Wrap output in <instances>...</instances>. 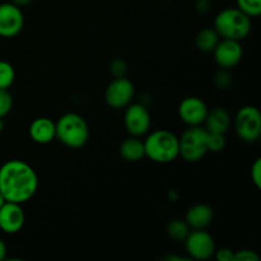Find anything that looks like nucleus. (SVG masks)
Instances as JSON below:
<instances>
[{
    "mask_svg": "<svg viewBox=\"0 0 261 261\" xmlns=\"http://www.w3.org/2000/svg\"><path fill=\"white\" fill-rule=\"evenodd\" d=\"M168 196H170L171 200L175 201L176 199H177V193H176L175 190H171V191H170V194H168Z\"/></svg>",
    "mask_w": 261,
    "mask_h": 261,
    "instance_id": "obj_33",
    "label": "nucleus"
},
{
    "mask_svg": "<svg viewBox=\"0 0 261 261\" xmlns=\"http://www.w3.org/2000/svg\"><path fill=\"white\" fill-rule=\"evenodd\" d=\"M38 189V176L28 163L10 160L0 167V193L7 201L22 205L35 196Z\"/></svg>",
    "mask_w": 261,
    "mask_h": 261,
    "instance_id": "obj_1",
    "label": "nucleus"
},
{
    "mask_svg": "<svg viewBox=\"0 0 261 261\" xmlns=\"http://www.w3.org/2000/svg\"><path fill=\"white\" fill-rule=\"evenodd\" d=\"M180 157L189 163H195L203 160L208 153V132L205 127L189 126L178 138Z\"/></svg>",
    "mask_w": 261,
    "mask_h": 261,
    "instance_id": "obj_5",
    "label": "nucleus"
},
{
    "mask_svg": "<svg viewBox=\"0 0 261 261\" xmlns=\"http://www.w3.org/2000/svg\"><path fill=\"white\" fill-rule=\"evenodd\" d=\"M145 157L155 163H171L180 154L178 138L168 130H155L144 140Z\"/></svg>",
    "mask_w": 261,
    "mask_h": 261,
    "instance_id": "obj_2",
    "label": "nucleus"
},
{
    "mask_svg": "<svg viewBox=\"0 0 261 261\" xmlns=\"http://www.w3.org/2000/svg\"><path fill=\"white\" fill-rule=\"evenodd\" d=\"M7 254H8L7 245H5V242L3 241L2 239H0V261L5 260V257H7Z\"/></svg>",
    "mask_w": 261,
    "mask_h": 261,
    "instance_id": "obj_30",
    "label": "nucleus"
},
{
    "mask_svg": "<svg viewBox=\"0 0 261 261\" xmlns=\"http://www.w3.org/2000/svg\"><path fill=\"white\" fill-rule=\"evenodd\" d=\"M204 124H205L206 132L226 134L227 130L231 126V115L223 107H216L208 111Z\"/></svg>",
    "mask_w": 261,
    "mask_h": 261,
    "instance_id": "obj_16",
    "label": "nucleus"
},
{
    "mask_svg": "<svg viewBox=\"0 0 261 261\" xmlns=\"http://www.w3.org/2000/svg\"><path fill=\"white\" fill-rule=\"evenodd\" d=\"M163 260H168V261H186L189 260L188 257H184V256H178V255H166V256L162 257Z\"/></svg>",
    "mask_w": 261,
    "mask_h": 261,
    "instance_id": "obj_31",
    "label": "nucleus"
},
{
    "mask_svg": "<svg viewBox=\"0 0 261 261\" xmlns=\"http://www.w3.org/2000/svg\"><path fill=\"white\" fill-rule=\"evenodd\" d=\"M13 107V97L8 89H0V117L4 119Z\"/></svg>",
    "mask_w": 261,
    "mask_h": 261,
    "instance_id": "obj_23",
    "label": "nucleus"
},
{
    "mask_svg": "<svg viewBox=\"0 0 261 261\" xmlns=\"http://www.w3.org/2000/svg\"><path fill=\"white\" fill-rule=\"evenodd\" d=\"M226 147V137L224 134L208 132V152H221Z\"/></svg>",
    "mask_w": 261,
    "mask_h": 261,
    "instance_id": "obj_22",
    "label": "nucleus"
},
{
    "mask_svg": "<svg viewBox=\"0 0 261 261\" xmlns=\"http://www.w3.org/2000/svg\"><path fill=\"white\" fill-rule=\"evenodd\" d=\"M214 82H216V84L218 88L226 89V88H228L229 84L232 83V76H231V74L228 73V70H227V69H222L221 71H218V73H217Z\"/></svg>",
    "mask_w": 261,
    "mask_h": 261,
    "instance_id": "obj_26",
    "label": "nucleus"
},
{
    "mask_svg": "<svg viewBox=\"0 0 261 261\" xmlns=\"http://www.w3.org/2000/svg\"><path fill=\"white\" fill-rule=\"evenodd\" d=\"M33 0H12V3H14L15 5H18V7H23V5H28L31 4Z\"/></svg>",
    "mask_w": 261,
    "mask_h": 261,
    "instance_id": "obj_32",
    "label": "nucleus"
},
{
    "mask_svg": "<svg viewBox=\"0 0 261 261\" xmlns=\"http://www.w3.org/2000/svg\"><path fill=\"white\" fill-rule=\"evenodd\" d=\"M208 106L199 97H186L178 106L180 119L189 126H200L205 121L208 114Z\"/></svg>",
    "mask_w": 261,
    "mask_h": 261,
    "instance_id": "obj_12",
    "label": "nucleus"
},
{
    "mask_svg": "<svg viewBox=\"0 0 261 261\" xmlns=\"http://www.w3.org/2000/svg\"><path fill=\"white\" fill-rule=\"evenodd\" d=\"M213 53L214 60L218 64V66H221L222 69H227V70L234 68L241 61L242 55H244V50H242L240 41L227 40V38L219 40Z\"/></svg>",
    "mask_w": 261,
    "mask_h": 261,
    "instance_id": "obj_11",
    "label": "nucleus"
},
{
    "mask_svg": "<svg viewBox=\"0 0 261 261\" xmlns=\"http://www.w3.org/2000/svg\"><path fill=\"white\" fill-rule=\"evenodd\" d=\"M237 8L250 18L261 14V0H236Z\"/></svg>",
    "mask_w": 261,
    "mask_h": 261,
    "instance_id": "obj_21",
    "label": "nucleus"
},
{
    "mask_svg": "<svg viewBox=\"0 0 261 261\" xmlns=\"http://www.w3.org/2000/svg\"><path fill=\"white\" fill-rule=\"evenodd\" d=\"M260 256L252 250H239V251H234L233 255V261H259Z\"/></svg>",
    "mask_w": 261,
    "mask_h": 261,
    "instance_id": "obj_25",
    "label": "nucleus"
},
{
    "mask_svg": "<svg viewBox=\"0 0 261 261\" xmlns=\"http://www.w3.org/2000/svg\"><path fill=\"white\" fill-rule=\"evenodd\" d=\"M219 42V35L214 28H204L195 37V46L203 53H212Z\"/></svg>",
    "mask_w": 261,
    "mask_h": 261,
    "instance_id": "obj_18",
    "label": "nucleus"
},
{
    "mask_svg": "<svg viewBox=\"0 0 261 261\" xmlns=\"http://www.w3.org/2000/svg\"><path fill=\"white\" fill-rule=\"evenodd\" d=\"M25 214L18 203L5 201L0 208V229L7 234L18 233L23 228Z\"/></svg>",
    "mask_w": 261,
    "mask_h": 261,
    "instance_id": "obj_13",
    "label": "nucleus"
},
{
    "mask_svg": "<svg viewBox=\"0 0 261 261\" xmlns=\"http://www.w3.org/2000/svg\"><path fill=\"white\" fill-rule=\"evenodd\" d=\"M28 133L31 139L37 144H48L56 139L55 122L48 117H38L31 122Z\"/></svg>",
    "mask_w": 261,
    "mask_h": 261,
    "instance_id": "obj_14",
    "label": "nucleus"
},
{
    "mask_svg": "<svg viewBox=\"0 0 261 261\" xmlns=\"http://www.w3.org/2000/svg\"><path fill=\"white\" fill-rule=\"evenodd\" d=\"M135 94L134 84L130 79L115 78L105 91V101L112 109H124L133 101Z\"/></svg>",
    "mask_w": 261,
    "mask_h": 261,
    "instance_id": "obj_9",
    "label": "nucleus"
},
{
    "mask_svg": "<svg viewBox=\"0 0 261 261\" xmlns=\"http://www.w3.org/2000/svg\"><path fill=\"white\" fill-rule=\"evenodd\" d=\"M233 250L227 249V247H222L218 250L216 249V252H214V256L218 261H233Z\"/></svg>",
    "mask_w": 261,
    "mask_h": 261,
    "instance_id": "obj_28",
    "label": "nucleus"
},
{
    "mask_svg": "<svg viewBox=\"0 0 261 261\" xmlns=\"http://www.w3.org/2000/svg\"><path fill=\"white\" fill-rule=\"evenodd\" d=\"M185 250L190 259L204 261L214 256L216 242L205 229H193L186 236Z\"/></svg>",
    "mask_w": 261,
    "mask_h": 261,
    "instance_id": "obj_7",
    "label": "nucleus"
},
{
    "mask_svg": "<svg viewBox=\"0 0 261 261\" xmlns=\"http://www.w3.org/2000/svg\"><path fill=\"white\" fill-rule=\"evenodd\" d=\"M214 30L219 37L242 41L251 32V18L239 8H228L217 14Z\"/></svg>",
    "mask_w": 261,
    "mask_h": 261,
    "instance_id": "obj_3",
    "label": "nucleus"
},
{
    "mask_svg": "<svg viewBox=\"0 0 261 261\" xmlns=\"http://www.w3.org/2000/svg\"><path fill=\"white\" fill-rule=\"evenodd\" d=\"M237 137L246 143H255L261 135V114L255 106H244L234 116Z\"/></svg>",
    "mask_w": 261,
    "mask_h": 261,
    "instance_id": "obj_6",
    "label": "nucleus"
},
{
    "mask_svg": "<svg viewBox=\"0 0 261 261\" xmlns=\"http://www.w3.org/2000/svg\"><path fill=\"white\" fill-rule=\"evenodd\" d=\"M56 138L73 149L84 147L89 139V127L86 120L75 112L63 115L55 122Z\"/></svg>",
    "mask_w": 261,
    "mask_h": 261,
    "instance_id": "obj_4",
    "label": "nucleus"
},
{
    "mask_svg": "<svg viewBox=\"0 0 261 261\" xmlns=\"http://www.w3.org/2000/svg\"><path fill=\"white\" fill-rule=\"evenodd\" d=\"M190 232V227L185 219H173L167 224V233L175 241H184Z\"/></svg>",
    "mask_w": 261,
    "mask_h": 261,
    "instance_id": "obj_19",
    "label": "nucleus"
},
{
    "mask_svg": "<svg viewBox=\"0 0 261 261\" xmlns=\"http://www.w3.org/2000/svg\"><path fill=\"white\" fill-rule=\"evenodd\" d=\"M110 71H111V74L115 76V78H121V76H125V74H126L127 71L126 63L120 58L115 59V60H112L111 64H110Z\"/></svg>",
    "mask_w": 261,
    "mask_h": 261,
    "instance_id": "obj_24",
    "label": "nucleus"
},
{
    "mask_svg": "<svg viewBox=\"0 0 261 261\" xmlns=\"http://www.w3.org/2000/svg\"><path fill=\"white\" fill-rule=\"evenodd\" d=\"M4 126H5V122H4V120H3L2 117H0V133L3 132V129H4Z\"/></svg>",
    "mask_w": 261,
    "mask_h": 261,
    "instance_id": "obj_35",
    "label": "nucleus"
},
{
    "mask_svg": "<svg viewBox=\"0 0 261 261\" xmlns=\"http://www.w3.org/2000/svg\"><path fill=\"white\" fill-rule=\"evenodd\" d=\"M152 119L147 106L142 103L127 105L124 114V125L132 137H143L150 129Z\"/></svg>",
    "mask_w": 261,
    "mask_h": 261,
    "instance_id": "obj_8",
    "label": "nucleus"
},
{
    "mask_svg": "<svg viewBox=\"0 0 261 261\" xmlns=\"http://www.w3.org/2000/svg\"><path fill=\"white\" fill-rule=\"evenodd\" d=\"M120 154L127 162H138L145 157L144 142L139 137H130L120 145Z\"/></svg>",
    "mask_w": 261,
    "mask_h": 261,
    "instance_id": "obj_17",
    "label": "nucleus"
},
{
    "mask_svg": "<svg viewBox=\"0 0 261 261\" xmlns=\"http://www.w3.org/2000/svg\"><path fill=\"white\" fill-rule=\"evenodd\" d=\"M209 0H198L196 2V9L200 13H205L209 9Z\"/></svg>",
    "mask_w": 261,
    "mask_h": 261,
    "instance_id": "obj_29",
    "label": "nucleus"
},
{
    "mask_svg": "<svg viewBox=\"0 0 261 261\" xmlns=\"http://www.w3.org/2000/svg\"><path fill=\"white\" fill-rule=\"evenodd\" d=\"M251 180L255 188L261 189V158H256L251 166Z\"/></svg>",
    "mask_w": 261,
    "mask_h": 261,
    "instance_id": "obj_27",
    "label": "nucleus"
},
{
    "mask_svg": "<svg viewBox=\"0 0 261 261\" xmlns=\"http://www.w3.org/2000/svg\"><path fill=\"white\" fill-rule=\"evenodd\" d=\"M15 79V71L12 64L0 60V89H8Z\"/></svg>",
    "mask_w": 261,
    "mask_h": 261,
    "instance_id": "obj_20",
    "label": "nucleus"
},
{
    "mask_svg": "<svg viewBox=\"0 0 261 261\" xmlns=\"http://www.w3.org/2000/svg\"><path fill=\"white\" fill-rule=\"evenodd\" d=\"M24 25V17L14 3L0 4V37L12 38L19 35Z\"/></svg>",
    "mask_w": 261,
    "mask_h": 261,
    "instance_id": "obj_10",
    "label": "nucleus"
},
{
    "mask_svg": "<svg viewBox=\"0 0 261 261\" xmlns=\"http://www.w3.org/2000/svg\"><path fill=\"white\" fill-rule=\"evenodd\" d=\"M214 219V212L208 204H195L188 209L185 214V222L191 229H205Z\"/></svg>",
    "mask_w": 261,
    "mask_h": 261,
    "instance_id": "obj_15",
    "label": "nucleus"
},
{
    "mask_svg": "<svg viewBox=\"0 0 261 261\" xmlns=\"http://www.w3.org/2000/svg\"><path fill=\"white\" fill-rule=\"evenodd\" d=\"M5 201H7V200H5V198H4V196H3V194L0 193V208H2V206L4 205Z\"/></svg>",
    "mask_w": 261,
    "mask_h": 261,
    "instance_id": "obj_34",
    "label": "nucleus"
}]
</instances>
